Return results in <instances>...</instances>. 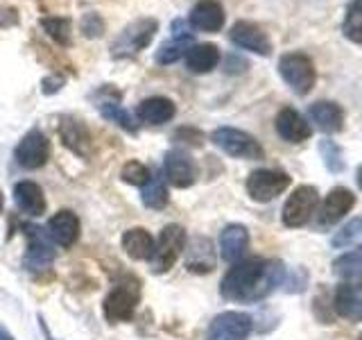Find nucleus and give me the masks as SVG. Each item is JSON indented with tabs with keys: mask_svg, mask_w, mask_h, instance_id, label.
<instances>
[{
	"mask_svg": "<svg viewBox=\"0 0 362 340\" xmlns=\"http://www.w3.org/2000/svg\"><path fill=\"white\" fill-rule=\"evenodd\" d=\"M211 141L220 147L222 152L235 159H247V162H258L265 157L263 145H260L252 134L238 128H218L211 134Z\"/></svg>",
	"mask_w": 362,
	"mask_h": 340,
	"instance_id": "obj_6",
	"label": "nucleus"
},
{
	"mask_svg": "<svg viewBox=\"0 0 362 340\" xmlns=\"http://www.w3.org/2000/svg\"><path fill=\"white\" fill-rule=\"evenodd\" d=\"M335 311L344 320L362 322V281H344L335 290Z\"/></svg>",
	"mask_w": 362,
	"mask_h": 340,
	"instance_id": "obj_21",
	"label": "nucleus"
},
{
	"mask_svg": "<svg viewBox=\"0 0 362 340\" xmlns=\"http://www.w3.org/2000/svg\"><path fill=\"white\" fill-rule=\"evenodd\" d=\"M333 272L342 279H356L362 277V245L354 252H346L333 261Z\"/></svg>",
	"mask_w": 362,
	"mask_h": 340,
	"instance_id": "obj_32",
	"label": "nucleus"
},
{
	"mask_svg": "<svg viewBox=\"0 0 362 340\" xmlns=\"http://www.w3.org/2000/svg\"><path fill=\"white\" fill-rule=\"evenodd\" d=\"M139 302H141V281L134 277H124L120 283L111 288L105 304H102V311H105L109 324L129 322L136 313Z\"/></svg>",
	"mask_w": 362,
	"mask_h": 340,
	"instance_id": "obj_3",
	"label": "nucleus"
},
{
	"mask_svg": "<svg viewBox=\"0 0 362 340\" xmlns=\"http://www.w3.org/2000/svg\"><path fill=\"white\" fill-rule=\"evenodd\" d=\"M224 7L218 0H199V3L192 5L190 14H188V26L195 28L199 32H220L224 28Z\"/></svg>",
	"mask_w": 362,
	"mask_h": 340,
	"instance_id": "obj_19",
	"label": "nucleus"
},
{
	"mask_svg": "<svg viewBox=\"0 0 362 340\" xmlns=\"http://www.w3.org/2000/svg\"><path fill=\"white\" fill-rule=\"evenodd\" d=\"M358 186L362 188V166L358 168Z\"/></svg>",
	"mask_w": 362,
	"mask_h": 340,
	"instance_id": "obj_41",
	"label": "nucleus"
},
{
	"mask_svg": "<svg viewBox=\"0 0 362 340\" xmlns=\"http://www.w3.org/2000/svg\"><path fill=\"white\" fill-rule=\"evenodd\" d=\"M163 177L175 188H188L197 181V164L184 150H168L163 159Z\"/></svg>",
	"mask_w": 362,
	"mask_h": 340,
	"instance_id": "obj_13",
	"label": "nucleus"
},
{
	"mask_svg": "<svg viewBox=\"0 0 362 340\" xmlns=\"http://www.w3.org/2000/svg\"><path fill=\"white\" fill-rule=\"evenodd\" d=\"M14 202L23 213L32 215V218H39V215H43L45 209H48L43 188L37 184V181H30V179L18 181L14 186Z\"/></svg>",
	"mask_w": 362,
	"mask_h": 340,
	"instance_id": "obj_23",
	"label": "nucleus"
},
{
	"mask_svg": "<svg viewBox=\"0 0 362 340\" xmlns=\"http://www.w3.org/2000/svg\"><path fill=\"white\" fill-rule=\"evenodd\" d=\"M274 128H276V134L281 136V139L288 141V143H303V141H308L310 134H313V128L308 125V120H305L301 113L292 107H283L276 113Z\"/></svg>",
	"mask_w": 362,
	"mask_h": 340,
	"instance_id": "obj_20",
	"label": "nucleus"
},
{
	"mask_svg": "<svg viewBox=\"0 0 362 340\" xmlns=\"http://www.w3.org/2000/svg\"><path fill=\"white\" fill-rule=\"evenodd\" d=\"M186 268L195 275H209L215 268V249L213 243L204 236H195L192 241H186Z\"/></svg>",
	"mask_w": 362,
	"mask_h": 340,
	"instance_id": "obj_22",
	"label": "nucleus"
},
{
	"mask_svg": "<svg viewBox=\"0 0 362 340\" xmlns=\"http://www.w3.org/2000/svg\"><path fill=\"white\" fill-rule=\"evenodd\" d=\"M186 230L181 225H165L158 241L154 243V252L150 256V270L152 275H165V272L177 264L186 247Z\"/></svg>",
	"mask_w": 362,
	"mask_h": 340,
	"instance_id": "obj_4",
	"label": "nucleus"
},
{
	"mask_svg": "<svg viewBox=\"0 0 362 340\" xmlns=\"http://www.w3.org/2000/svg\"><path fill=\"white\" fill-rule=\"evenodd\" d=\"M39 26L57 45H62V48L73 45V21L68 16H41Z\"/></svg>",
	"mask_w": 362,
	"mask_h": 340,
	"instance_id": "obj_30",
	"label": "nucleus"
},
{
	"mask_svg": "<svg viewBox=\"0 0 362 340\" xmlns=\"http://www.w3.org/2000/svg\"><path fill=\"white\" fill-rule=\"evenodd\" d=\"M288 186H290V175H286L283 170L260 168L247 177V193L254 202H272L281 193H286Z\"/></svg>",
	"mask_w": 362,
	"mask_h": 340,
	"instance_id": "obj_8",
	"label": "nucleus"
},
{
	"mask_svg": "<svg viewBox=\"0 0 362 340\" xmlns=\"http://www.w3.org/2000/svg\"><path fill=\"white\" fill-rule=\"evenodd\" d=\"M358 340H362V336H360V338H358Z\"/></svg>",
	"mask_w": 362,
	"mask_h": 340,
	"instance_id": "obj_42",
	"label": "nucleus"
},
{
	"mask_svg": "<svg viewBox=\"0 0 362 340\" xmlns=\"http://www.w3.org/2000/svg\"><path fill=\"white\" fill-rule=\"evenodd\" d=\"M14 159L21 168L25 170H39L48 164L50 159V141L41 130H30L23 139L18 141Z\"/></svg>",
	"mask_w": 362,
	"mask_h": 340,
	"instance_id": "obj_10",
	"label": "nucleus"
},
{
	"mask_svg": "<svg viewBox=\"0 0 362 340\" xmlns=\"http://www.w3.org/2000/svg\"><path fill=\"white\" fill-rule=\"evenodd\" d=\"M252 317L240 311H224L213 317L206 340H247L252 334Z\"/></svg>",
	"mask_w": 362,
	"mask_h": 340,
	"instance_id": "obj_12",
	"label": "nucleus"
},
{
	"mask_svg": "<svg viewBox=\"0 0 362 340\" xmlns=\"http://www.w3.org/2000/svg\"><path fill=\"white\" fill-rule=\"evenodd\" d=\"M64 86V77H59V75H48V77H43V94L45 96H52V94H57Z\"/></svg>",
	"mask_w": 362,
	"mask_h": 340,
	"instance_id": "obj_38",
	"label": "nucleus"
},
{
	"mask_svg": "<svg viewBox=\"0 0 362 340\" xmlns=\"http://www.w3.org/2000/svg\"><path fill=\"white\" fill-rule=\"evenodd\" d=\"M279 73L283 77V82H286L297 96H308L315 89L317 71L308 55H303V52L283 55L279 60Z\"/></svg>",
	"mask_w": 362,
	"mask_h": 340,
	"instance_id": "obj_5",
	"label": "nucleus"
},
{
	"mask_svg": "<svg viewBox=\"0 0 362 340\" xmlns=\"http://www.w3.org/2000/svg\"><path fill=\"white\" fill-rule=\"evenodd\" d=\"M158 32V21L152 16H141L132 21L129 26L118 34L111 43V57L113 60H129V57L141 55L150 45Z\"/></svg>",
	"mask_w": 362,
	"mask_h": 340,
	"instance_id": "obj_2",
	"label": "nucleus"
},
{
	"mask_svg": "<svg viewBox=\"0 0 362 340\" xmlns=\"http://www.w3.org/2000/svg\"><path fill=\"white\" fill-rule=\"evenodd\" d=\"M177 107L175 102L165 96H152L145 98L139 107H136V118L145 125H165L175 118Z\"/></svg>",
	"mask_w": 362,
	"mask_h": 340,
	"instance_id": "obj_24",
	"label": "nucleus"
},
{
	"mask_svg": "<svg viewBox=\"0 0 362 340\" xmlns=\"http://www.w3.org/2000/svg\"><path fill=\"white\" fill-rule=\"evenodd\" d=\"M320 204V193L315 186H299L290 193V198L283 204V225L286 227H303L313 218Z\"/></svg>",
	"mask_w": 362,
	"mask_h": 340,
	"instance_id": "obj_7",
	"label": "nucleus"
},
{
	"mask_svg": "<svg viewBox=\"0 0 362 340\" xmlns=\"http://www.w3.org/2000/svg\"><path fill=\"white\" fill-rule=\"evenodd\" d=\"M173 141L179 145H186V147H199V145H204V132L197 128H188L186 125V128L175 130Z\"/></svg>",
	"mask_w": 362,
	"mask_h": 340,
	"instance_id": "obj_36",
	"label": "nucleus"
},
{
	"mask_svg": "<svg viewBox=\"0 0 362 340\" xmlns=\"http://www.w3.org/2000/svg\"><path fill=\"white\" fill-rule=\"evenodd\" d=\"M141 200L147 209L152 211H161L165 209V204L170 200L168 196V186H165V179L163 175L158 173V170H152L150 173V179L145 181V184L141 186Z\"/></svg>",
	"mask_w": 362,
	"mask_h": 340,
	"instance_id": "obj_29",
	"label": "nucleus"
},
{
	"mask_svg": "<svg viewBox=\"0 0 362 340\" xmlns=\"http://www.w3.org/2000/svg\"><path fill=\"white\" fill-rule=\"evenodd\" d=\"M28 232V252L25 256H23V268H25L28 272H41V270H48L52 264H54V245L48 236H45L43 230H39V227H25Z\"/></svg>",
	"mask_w": 362,
	"mask_h": 340,
	"instance_id": "obj_11",
	"label": "nucleus"
},
{
	"mask_svg": "<svg viewBox=\"0 0 362 340\" xmlns=\"http://www.w3.org/2000/svg\"><path fill=\"white\" fill-rule=\"evenodd\" d=\"M0 340H16L14 336H11L9 332H7V327L0 322Z\"/></svg>",
	"mask_w": 362,
	"mask_h": 340,
	"instance_id": "obj_39",
	"label": "nucleus"
},
{
	"mask_svg": "<svg viewBox=\"0 0 362 340\" xmlns=\"http://www.w3.org/2000/svg\"><path fill=\"white\" fill-rule=\"evenodd\" d=\"M320 150L324 154V164L333 170V173H339V170L344 168V159H342V152H339V147L331 141H322Z\"/></svg>",
	"mask_w": 362,
	"mask_h": 340,
	"instance_id": "obj_37",
	"label": "nucleus"
},
{
	"mask_svg": "<svg viewBox=\"0 0 362 340\" xmlns=\"http://www.w3.org/2000/svg\"><path fill=\"white\" fill-rule=\"evenodd\" d=\"M90 98H93V102H95V109L107 120H111L113 125H118V128H122L124 132H129V134L139 132V128H136V120L132 118V113L120 105L122 94H118V91L113 89L111 84L100 86Z\"/></svg>",
	"mask_w": 362,
	"mask_h": 340,
	"instance_id": "obj_9",
	"label": "nucleus"
},
{
	"mask_svg": "<svg viewBox=\"0 0 362 340\" xmlns=\"http://www.w3.org/2000/svg\"><path fill=\"white\" fill-rule=\"evenodd\" d=\"M3 207H5V196H3V191H0V213H3Z\"/></svg>",
	"mask_w": 362,
	"mask_h": 340,
	"instance_id": "obj_40",
	"label": "nucleus"
},
{
	"mask_svg": "<svg viewBox=\"0 0 362 340\" xmlns=\"http://www.w3.org/2000/svg\"><path fill=\"white\" fill-rule=\"evenodd\" d=\"M283 279H286V266L276 259L235 261V266L222 277L220 293L224 300L252 304L274 293Z\"/></svg>",
	"mask_w": 362,
	"mask_h": 340,
	"instance_id": "obj_1",
	"label": "nucleus"
},
{
	"mask_svg": "<svg viewBox=\"0 0 362 340\" xmlns=\"http://www.w3.org/2000/svg\"><path fill=\"white\" fill-rule=\"evenodd\" d=\"M220 64V48L215 43H192L186 52V66L190 73H211Z\"/></svg>",
	"mask_w": 362,
	"mask_h": 340,
	"instance_id": "obj_27",
	"label": "nucleus"
},
{
	"mask_svg": "<svg viewBox=\"0 0 362 340\" xmlns=\"http://www.w3.org/2000/svg\"><path fill=\"white\" fill-rule=\"evenodd\" d=\"M122 249L134 261H150L154 252V236L143 227H132L122 234Z\"/></svg>",
	"mask_w": 362,
	"mask_h": 340,
	"instance_id": "obj_28",
	"label": "nucleus"
},
{
	"mask_svg": "<svg viewBox=\"0 0 362 340\" xmlns=\"http://www.w3.org/2000/svg\"><path fill=\"white\" fill-rule=\"evenodd\" d=\"M310 120L320 128L322 132L326 134H335L344 128V111L342 107L337 105V102H331V100H320L315 102L308 111Z\"/></svg>",
	"mask_w": 362,
	"mask_h": 340,
	"instance_id": "obj_26",
	"label": "nucleus"
},
{
	"mask_svg": "<svg viewBox=\"0 0 362 340\" xmlns=\"http://www.w3.org/2000/svg\"><path fill=\"white\" fill-rule=\"evenodd\" d=\"M342 34L351 41L362 45V0H351L342 21Z\"/></svg>",
	"mask_w": 362,
	"mask_h": 340,
	"instance_id": "obj_31",
	"label": "nucleus"
},
{
	"mask_svg": "<svg viewBox=\"0 0 362 340\" xmlns=\"http://www.w3.org/2000/svg\"><path fill=\"white\" fill-rule=\"evenodd\" d=\"M43 232L52 241V245L73 247L77 243V238H79V218H77V213L71 211V209L57 211L48 220V225H45Z\"/></svg>",
	"mask_w": 362,
	"mask_h": 340,
	"instance_id": "obj_17",
	"label": "nucleus"
},
{
	"mask_svg": "<svg viewBox=\"0 0 362 340\" xmlns=\"http://www.w3.org/2000/svg\"><path fill=\"white\" fill-rule=\"evenodd\" d=\"M354 204H356L354 193H351L349 188L337 186L328 193L326 200L322 202L320 211H317V222H320V227H331L337 220H342L344 215L354 209Z\"/></svg>",
	"mask_w": 362,
	"mask_h": 340,
	"instance_id": "obj_18",
	"label": "nucleus"
},
{
	"mask_svg": "<svg viewBox=\"0 0 362 340\" xmlns=\"http://www.w3.org/2000/svg\"><path fill=\"white\" fill-rule=\"evenodd\" d=\"M360 234H362V218H354L333 236V247H346L351 241H356Z\"/></svg>",
	"mask_w": 362,
	"mask_h": 340,
	"instance_id": "obj_35",
	"label": "nucleus"
},
{
	"mask_svg": "<svg viewBox=\"0 0 362 340\" xmlns=\"http://www.w3.org/2000/svg\"><path fill=\"white\" fill-rule=\"evenodd\" d=\"M170 30H173V37L165 39L161 45H158V50L154 55V62L161 64V66H170V64L179 62L192 45V32L188 30L186 21H181V18L173 21Z\"/></svg>",
	"mask_w": 362,
	"mask_h": 340,
	"instance_id": "obj_14",
	"label": "nucleus"
},
{
	"mask_svg": "<svg viewBox=\"0 0 362 340\" xmlns=\"http://www.w3.org/2000/svg\"><path fill=\"white\" fill-rule=\"evenodd\" d=\"M229 37H231V41L238 45V48L249 50V52H254V55L267 57L272 52V41L267 37V32L260 26H256V23H252V21H238V23H233Z\"/></svg>",
	"mask_w": 362,
	"mask_h": 340,
	"instance_id": "obj_16",
	"label": "nucleus"
},
{
	"mask_svg": "<svg viewBox=\"0 0 362 340\" xmlns=\"http://www.w3.org/2000/svg\"><path fill=\"white\" fill-rule=\"evenodd\" d=\"M247 247H249V232H247V227H243V225L224 227L222 234H220V254H222L224 261H229V264L240 261L243 254L247 252Z\"/></svg>",
	"mask_w": 362,
	"mask_h": 340,
	"instance_id": "obj_25",
	"label": "nucleus"
},
{
	"mask_svg": "<svg viewBox=\"0 0 362 340\" xmlns=\"http://www.w3.org/2000/svg\"><path fill=\"white\" fill-rule=\"evenodd\" d=\"M57 132H59V139H62L64 147H68L73 154L88 159L90 152H93V136H90L86 125L82 120H77L75 116H64L59 120Z\"/></svg>",
	"mask_w": 362,
	"mask_h": 340,
	"instance_id": "obj_15",
	"label": "nucleus"
},
{
	"mask_svg": "<svg viewBox=\"0 0 362 340\" xmlns=\"http://www.w3.org/2000/svg\"><path fill=\"white\" fill-rule=\"evenodd\" d=\"M105 18H102L98 11H86L82 16V34L86 39H98L105 34Z\"/></svg>",
	"mask_w": 362,
	"mask_h": 340,
	"instance_id": "obj_34",
	"label": "nucleus"
},
{
	"mask_svg": "<svg viewBox=\"0 0 362 340\" xmlns=\"http://www.w3.org/2000/svg\"><path fill=\"white\" fill-rule=\"evenodd\" d=\"M150 173L152 170L147 168L145 164L141 162H127L120 170V179L124 184H132V186H143L147 179H150Z\"/></svg>",
	"mask_w": 362,
	"mask_h": 340,
	"instance_id": "obj_33",
	"label": "nucleus"
}]
</instances>
